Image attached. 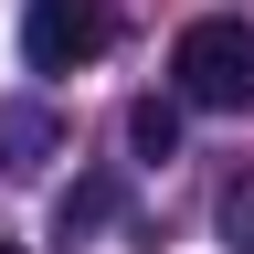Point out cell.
I'll use <instances>...</instances> for the list:
<instances>
[{
    "instance_id": "1",
    "label": "cell",
    "mask_w": 254,
    "mask_h": 254,
    "mask_svg": "<svg viewBox=\"0 0 254 254\" xmlns=\"http://www.w3.org/2000/svg\"><path fill=\"white\" fill-rule=\"evenodd\" d=\"M170 85L190 95V106H244V95H254V32L233 11L190 21L180 43H170Z\"/></svg>"
},
{
    "instance_id": "2",
    "label": "cell",
    "mask_w": 254,
    "mask_h": 254,
    "mask_svg": "<svg viewBox=\"0 0 254 254\" xmlns=\"http://www.w3.org/2000/svg\"><path fill=\"white\" fill-rule=\"evenodd\" d=\"M106 43H117L106 0H32V11H21V64H32V74H85Z\"/></svg>"
},
{
    "instance_id": "3",
    "label": "cell",
    "mask_w": 254,
    "mask_h": 254,
    "mask_svg": "<svg viewBox=\"0 0 254 254\" xmlns=\"http://www.w3.org/2000/svg\"><path fill=\"white\" fill-rule=\"evenodd\" d=\"M117 222V180H74L53 201V244H85V233H106Z\"/></svg>"
},
{
    "instance_id": "4",
    "label": "cell",
    "mask_w": 254,
    "mask_h": 254,
    "mask_svg": "<svg viewBox=\"0 0 254 254\" xmlns=\"http://www.w3.org/2000/svg\"><path fill=\"white\" fill-rule=\"evenodd\" d=\"M127 148H138V159H170L180 148V106H170V95H138V106H127Z\"/></svg>"
},
{
    "instance_id": "5",
    "label": "cell",
    "mask_w": 254,
    "mask_h": 254,
    "mask_svg": "<svg viewBox=\"0 0 254 254\" xmlns=\"http://www.w3.org/2000/svg\"><path fill=\"white\" fill-rule=\"evenodd\" d=\"M0 148H11V170H43V148H53V117H43V106H11V117H0Z\"/></svg>"
},
{
    "instance_id": "6",
    "label": "cell",
    "mask_w": 254,
    "mask_h": 254,
    "mask_svg": "<svg viewBox=\"0 0 254 254\" xmlns=\"http://www.w3.org/2000/svg\"><path fill=\"white\" fill-rule=\"evenodd\" d=\"M212 222H222V244H233V254H254V170H233V180H222Z\"/></svg>"
},
{
    "instance_id": "7",
    "label": "cell",
    "mask_w": 254,
    "mask_h": 254,
    "mask_svg": "<svg viewBox=\"0 0 254 254\" xmlns=\"http://www.w3.org/2000/svg\"><path fill=\"white\" fill-rule=\"evenodd\" d=\"M0 254H21V244H0Z\"/></svg>"
}]
</instances>
